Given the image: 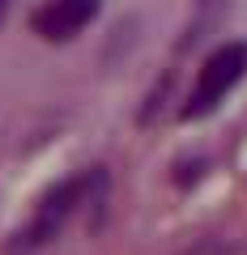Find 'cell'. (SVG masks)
I'll use <instances>...</instances> for the list:
<instances>
[{"mask_svg":"<svg viewBox=\"0 0 247 255\" xmlns=\"http://www.w3.org/2000/svg\"><path fill=\"white\" fill-rule=\"evenodd\" d=\"M247 77V38H235V43H222L209 60L201 64V77H196L192 94L183 102V119H201L235 90Z\"/></svg>","mask_w":247,"mask_h":255,"instance_id":"6da1fadb","label":"cell"},{"mask_svg":"<svg viewBox=\"0 0 247 255\" xmlns=\"http://www.w3.org/2000/svg\"><path fill=\"white\" fill-rule=\"evenodd\" d=\"M77 204H81V179H64V183H55V187H47V196L38 200L34 217L26 221V230L17 234V243L26 247V251H38V247L55 243L60 230H64V221L77 213Z\"/></svg>","mask_w":247,"mask_h":255,"instance_id":"7a4b0ae2","label":"cell"},{"mask_svg":"<svg viewBox=\"0 0 247 255\" xmlns=\"http://www.w3.org/2000/svg\"><path fill=\"white\" fill-rule=\"evenodd\" d=\"M98 4L102 0H47L43 9L30 17V26H34V34L47 38V43H68V38H77L94 17H98Z\"/></svg>","mask_w":247,"mask_h":255,"instance_id":"3957f363","label":"cell"},{"mask_svg":"<svg viewBox=\"0 0 247 255\" xmlns=\"http://www.w3.org/2000/svg\"><path fill=\"white\" fill-rule=\"evenodd\" d=\"M179 170H183V174H175V183H179V187H188V183H196V179L205 174V157H201V162H183Z\"/></svg>","mask_w":247,"mask_h":255,"instance_id":"277c9868","label":"cell"},{"mask_svg":"<svg viewBox=\"0 0 247 255\" xmlns=\"http://www.w3.org/2000/svg\"><path fill=\"white\" fill-rule=\"evenodd\" d=\"M4 13H9V0H0V17H4Z\"/></svg>","mask_w":247,"mask_h":255,"instance_id":"5b68a950","label":"cell"}]
</instances>
